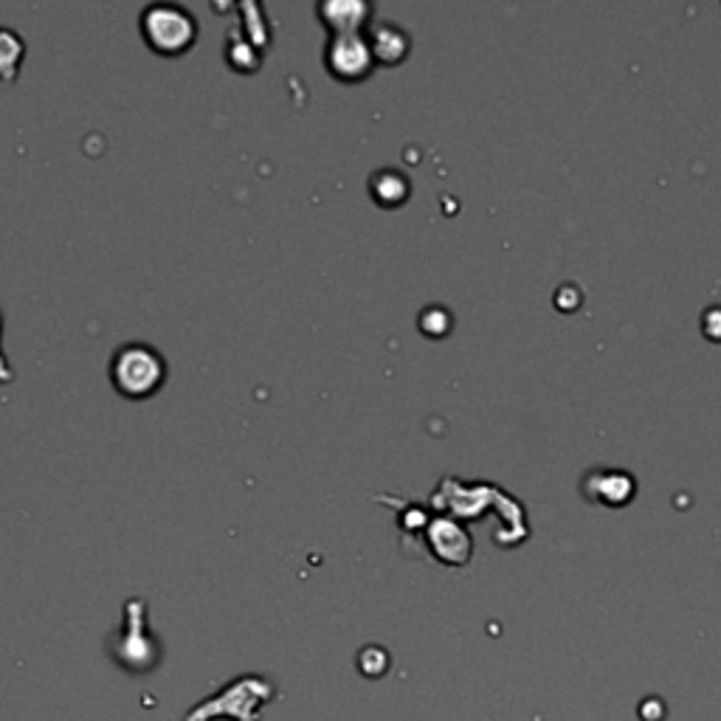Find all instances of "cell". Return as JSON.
<instances>
[{
	"instance_id": "6da1fadb",
	"label": "cell",
	"mask_w": 721,
	"mask_h": 721,
	"mask_svg": "<svg viewBox=\"0 0 721 721\" xmlns=\"http://www.w3.org/2000/svg\"><path fill=\"white\" fill-rule=\"evenodd\" d=\"M166 378L164 356L150 345H124L113 352L110 381L130 401H144L161 390Z\"/></svg>"
},
{
	"instance_id": "7a4b0ae2",
	"label": "cell",
	"mask_w": 721,
	"mask_h": 721,
	"mask_svg": "<svg viewBox=\"0 0 721 721\" xmlns=\"http://www.w3.org/2000/svg\"><path fill=\"white\" fill-rule=\"evenodd\" d=\"M274 699V685L262 677H240L231 685H226L220 693H215L209 702L198 704L186 715V721H211V719H231V721H260L265 704Z\"/></svg>"
},
{
	"instance_id": "5b68a950",
	"label": "cell",
	"mask_w": 721,
	"mask_h": 721,
	"mask_svg": "<svg viewBox=\"0 0 721 721\" xmlns=\"http://www.w3.org/2000/svg\"><path fill=\"white\" fill-rule=\"evenodd\" d=\"M26 57V43L12 29L0 26V83H14L20 63Z\"/></svg>"
},
{
	"instance_id": "8992f818",
	"label": "cell",
	"mask_w": 721,
	"mask_h": 721,
	"mask_svg": "<svg viewBox=\"0 0 721 721\" xmlns=\"http://www.w3.org/2000/svg\"><path fill=\"white\" fill-rule=\"evenodd\" d=\"M0 381L3 383L12 381V370L7 367V358H3V352H0Z\"/></svg>"
},
{
	"instance_id": "277c9868",
	"label": "cell",
	"mask_w": 721,
	"mask_h": 721,
	"mask_svg": "<svg viewBox=\"0 0 721 721\" xmlns=\"http://www.w3.org/2000/svg\"><path fill=\"white\" fill-rule=\"evenodd\" d=\"M327 68L339 79L356 83L372 68V48L356 34H336L327 48Z\"/></svg>"
},
{
	"instance_id": "3957f363",
	"label": "cell",
	"mask_w": 721,
	"mask_h": 721,
	"mask_svg": "<svg viewBox=\"0 0 721 721\" xmlns=\"http://www.w3.org/2000/svg\"><path fill=\"white\" fill-rule=\"evenodd\" d=\"M139 29L144 43L161 57H178L189 52L195 37H198V23L175 3H150L139 18Z\"/></svg>"
}]
</instances>
